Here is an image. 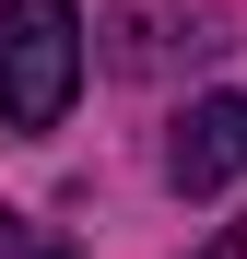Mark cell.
I'll return each mask as SVG.
<instances>
[{
    "mask_svg": "<svg viewBox=\"0 0 247 259\" xmlns=\"http://www.w3.org/2000/svg\"><path fill=\"white\" fill-rule=\"evenodd\" d=\"M0 259H82L59 224H35V212H0Z\"/></svg>",
    "mask_w": 247,
    "mask_h": 259,
    "instance_id": "3957f363",
    "label": "cell"
},
{
    "mask_svg": "<svg viewBox=\"0 0 247 259\" xmlns=\"http://www.w3.org/2000/svg\"><path fill=\"white\" fill-rule=\"evenodd\" d=\"M247 177V95H200L177 118V142H165V189L177 200H212Z\"/></svg>",
    "mask_w": 247,
    "mask_h": 259,
    "instance_id": "7a4b0ae2",
    "label": "cell"
},
{
    "mask_svg": "<svg viewBox=\"0 0 247 259\" xmlns=\"http://www.w3.org/2000/svg\"><path fill=\"white\" fill-rule=\"evenodd\" d=\"M200 259H247V236H212V247H200Z\"/></svg>",
    "mask_w": 247,
    "mask_h": 259,
    "instance_id": "277c9868",
    "label": "cell"
},
{
    "mask_svg": "<svg viewBox=\"0 0 247 259\" xmlns=\"http://www.w3.org/2000/svg\"><path fill=\"white\" fill-rule=\"evenodd\" d=\"M82 95V12L71 0H0V130L47 142Z\"/></svg>",
    "mask_w": 247,
    "mask_h": 259,
    "instance_id": "6da1fadb",
    "label": "cell"
}]
</instances>
